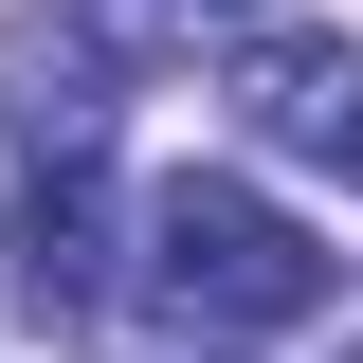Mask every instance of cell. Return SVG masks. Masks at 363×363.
Wrapping results in <instances>:
<instances>
[{"label": "cell", "mask_w": 363, "mask_h": 363, "mask_svg": "<svg viewBox=\"0 0 363 363\" xmlns=\"http://www.w3.org/2000/svg\"><path fill=\"white\" fill-rule=\"evenodd\" d=\"M145 291H164L200 345H236V327H309L327 309V255H309V218L291 200H255V182H218V164H182L164 200H145Z\"/></svg>", "instance_id": "cell-1"}, {"label": "cell", "mask_w": 363, "mask_h": 363, "mask_svg": "<svg viewBox=\"0 0 363 363\" xmlns=\"http://www.w3.org/2000/svg\"><path fill=\"white\" fill-rule=\"evenodd\" d=\"M218 109H255L272 164H309V182H345V200H363V55H345V37L255 18V37H236V73H218Z\"/></svg>", "instance_id": "cell-2"}, {"label": "cell", "mask_w": 363, "mask_h": 363, "mask_svg": "<svg viewBox=\"0 0 363 363\" xmlns=\"http://www.w3.org/2000/svg\"><path fill=\"white\" fill-rule=\"evenodd\" d=\"M0 109H18V164H109V55L91 37H18L0 55Z\"/></svg>", "instance_id": "cell-3"}, {"label": "cell", "mask_w": 363, "mask_h": 363, "mask_svg": "<svg viewBox=\"0 0 363 363\" xmlns=\"http://www.w3.org/2000/svg\"><path fill=\"white\" fill-rule=\"evenodd\" d=\"M18 309H37V327L109 309V200H91V164H55L37 200H18Z\"/></svg>", "instance_id": "cell-4"}, {"label": "cell", "mask_w": 363, "mask_h": 363, "mask_svg": "<svg viewBox=\"0 0 363 363\" xmlns=\"http://www.w3.org/2000/svg\"><path fill=\"white\" fill-rule=\"evenodd\" d=\"M128 37H200V18H255V0H109Z\"/></svg>", "instance_id": "cell-5"}, {"label": "cell", "mask_w": 363, "mask_h": 363, "mask_svg": "<svg viewBox=\"0 0 363 363\" xmlns=\"http://www.w3.org/2000/svg\"><path fill=\"white\" fill-rule=\"evenodd\" d=\"M200 363H218V345H200Z\"/></svg>", "instance_id": "cell-6"}]
</instances>
